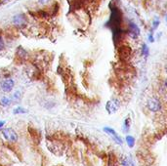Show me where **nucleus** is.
Wrapping results in <instances>:
<instances>
[{"mask_svg": "<svg viewBox=\"0 0 167 166\" xmlns=\"http://www.w3.org/2000/svg\"><path fill=\"white\" fill-rule=\"evenodd\" d=\"M111 18L109 23H107V26H110L112 31V36H114V41L116 44V42L118 41V39L120 38V35L122 33L121 30V12L119 11L116 6L112 5V7L111 9Z\"/></svg>", "mask_w": 167, "mask_h": 166, "instance_id": "1", "label": "nucleus"}, {"mask_svg": "<svg viewBox=\"0 0 167 166\" xmlns=\"http://www.w3.org/2000/svg\"><path fill=\"white\" fill-rule=\"evenodd\" d=\"M119 108H120V102L117 99L110 100L106 105V110L107 111V114H115Z\"/></svg>", "mask_w": 167, "mask_h": 166, "instance_id": "2", "label": "nucleus"}, {"mask_svg": "<svg viewBox=\"0 0 167 166\" xmlns=\"http://www.w3.org/2000/svg\"><path fill=\"white\" fill-rule=\"evenodd\" d=\"M2 134H3V137L9 142L14 143L18 140L17 133H16L12 128H5V129H3V131H2Z\"/></svg>", "mask_w": 167, "mask_h": 166, "instance_id": "3", "label": "nucleus"}, {"mask_svg": "<svg viewBox=\"0 0 167 166\" xmlns=\"http://www.w3.org/2000/svg\"><path fill=\"white\" fill-rule=\"evenodd\" d=\"M104 131L107 133V134H109V135L111 137V139L114 140L117 145H121L123 144V141H122V139L120 138V136L118 135V134L115 132V129H112V128H111V127H105L104 128Z\"/></svg>", "mask_w": 167, "mask_h": 166, "instance_id": "4", "label": "nucleus"}, {"mask_svg": "<svg viewBox=\"0 0 167 166\" xmlns=\"http://www.w3.org/2000/svg\"><path fill=\"white\" fill-rule=\"evenodd\" d=\"M148 108L150 110L153 112H157L161 110V103L157 98H152L148 101Z\"/></svg>", "mask_w": 167, "mask_h": 166, "instance_id": "5", "label": "nucleus"}, {"mask_svg": "<svg viewBox=\"0 0 167 166\" xmlns=\"http://www.w3.org/2000/svg\"><path fill=\"white\" fill-rule=\"evenodd\" d=\"M13 23L16 26H18L20 29L24 28V26L26 25V17L24 14L16 15L13 18Z\"/></svg>", "mask_w": 167, "mask_h": 166, "instance_id": "6", "label": "nucleus"}, {"mask_svg": "<svg viewBox=\"0 0 167 166\" xmlns=\"http://www.w3.org/2000/svg\"><path fill=\"white\" fill-rule=\"evenodd\" d=\"M14 80L13 79H5L0 83V87H1V90H3L4 92H11L14 87Z\"/></svg>", "mask_w": 167, "mask_h": 166, "instance_id": "7", "label": "nucleus"}, {"mask_svg": "<svg viewBox=\"0 0 167 166\" xmlns=\"http://www.w3.org/2000/svg\"><path fill=\"white\" fill-rule=\"evenodd\" d=\"M128 28H129V33H130V35L133 37V38H137V37L140 35V29L135 23L129 22Z\"/></svg>", "mask_w": 167, "mask_h": 166, "instance_id": "8", "label": "nucleus"}, {"mask_svg": "<svg viewBox=\"0 0 167 166\" xmlns=\"http://www.w3.org/2000/svg\"><path fill=\"white\" fill-rule=\"evenodd\" d=\"M118 53H119V56L121 59H128L129 57L131 56V53H132V50L131 48L129 46H122L119 48V50H118Z\"/></svg>", "mask_w": 167, "mask_h": 166, "instance_id": "9", "label": "nucleus"}, {"mask_svg": "<svg viewBox=\"0 0 167 166\" xmlns=\"http://www.w3.org/2000/svg\"><path fill=\"white\" fill-rule=\"evenodd\" d=\"M122 166H135V162L131 156H124L121 161Z\"/></svg>", "mask_w": 167, "mask_h": 166, "instance_id": "10", "label": "nucleus"}, {"mask_svg": "<svg viewBox=\"0 0 167 166\" xmlns=\"http://www.w3.org/2000/svg\"><path fill=\"white\" fill-rule=\"evenodd\" d=\"M130 125H131V119L127 117V118L124 120L123 122V125H122V131L124 133H128L129 130H130Z\"/></svg>", "mask_w": 167, "mask_h": 166, "instance_id": "11", "label": "nucleus"}, {"mask_svg": "<svg viewBox=\"0 0 167 166\" xmlns=\"http://www.w3.org/2000/svg\"><path fill=\"white\" fill-rule=\"evenodd\" d=\"M126 143L130 148H133L134 145H135V139H134V137H132L130 135H127L126 136Z\"/></svg>", "mask_w": 167, "mask_h": 166, "instance_id": "12", "label": "nucleus"}, {"mask_svg": "<svg viewBox=\"0 0 167 166\" xmlns=\"http://www.w3.org/2000/svg\"><path fill=\"white\" fill-rule=\"evenodd\" d=\"M26 112H28V110L24 108H21V106H18V108H16L13 110L14 114H26Z\"/></svg>", "mask_w": 167, "mask_h": 166, "instance_id": "13", "label": "nucleus"}, {"mask_svg": "<svg viewBox=\"0 0 167 166\" xmlns=\"http://www.w3.org/2000/svg\"><path fill=\"white\" fill-rule=\"evenodd\" d=\"M142 55L145 56V57H148L150 55V50H149V47L146 45V44H144L142 46Z\"/></svg>", "mask_w": 167, "mask_h": 166, "instance_id": "14", "label": "nucleus"}, {"mask_svg": "<svg viewBox=\"0 0 167 166\" xmlns=\"http://www.w3.org/2000/svg\"><path fill=\"white\" fill-rule=\"evenodd\" d=\"M10 103H11V101L7 97H3L1 100H0V104H1L3 106H8L10 105Z\"/></svg>", "mask_w": 167, "mask_h": 166, "instance_id": "15", "label": "nucleus"}, {"mask_svg": "<svg viewBox=\"0 0 167 166\" xmlns=\"http://www.w3.org/2000/svg\"><path fill=\"white\" fill-rule=\"evenodd\" d=\"M21 98V92H20V91H16V92L14 93V95H13V99H14L16 102H18Z\"/></svg>", "mask_w": 167, "mask_h": 166, "instance_id": "16", "label": "nucleus"}, {"mask_svg": "<svg viewBox=\"0 0 167 166\" xmlns=\"http://www.w3.org/2000/svg\"><path fill=\"white\" fill-rule=\"evenodd\" d=\"M159 20L158 19H155L154 21H153V29H157V26H158V25H159Z\"/></svg>", "mask_w": 167, "mask_h": 166, "instance_id": "17", "label": "nucleus"}, {"mask_svg": "<svg viewBox=\"0 0 167 166\" xmlns=\"http://www.w3.org/2000/svg\"><path fill=\"white\" fill-rule=\"evenodd\" d=\"M4 47H5L4 40H3V38L1 37V35H0V51H2L4 49Z\"/></svg>", "mask_w": 167, "mask_h": 166, "instance_id": "18", "label": "nucleus"}, {"mask_svg": "<svg viewBox=\"0 0 167 166\" xmlns=\"http://www.w3.org/2000/svg\"><path fill=\"white\" fill-rule=\"evenodd\" d=\"M38 1H39L40 4H43V5H44V4H47L48 2L50 1V0H38Z\"/></svg>", "mask_w": 167, "mask_h": 166, "instance_id": "19", "label": "nucleus"}, {"mask_svg": "<svg viewBox=\"0 0 167 166\" xmlns=\"http://www.w3.org/2000/svg\"><path fill=\"white\" fill-rule=\"evenodd\" d=\"M149 40H150V42H153L154 41V38H153V34H150L149 35Z\"/></svg>", "mask_w": 167, "mask_h": 166, "instance_id": "20", "label": "nucleus"}, {"mask_svg": "<svg viewBox=\"0 0 167 166\" xmlns=\"http://www.w3.org/2000/svg\"><path fill=\"white\" fill-rule=\"evenodd\" d=\"M4 124H5V121H0V128L3 127V126H4Z\"/></svg>", "mask_w": 167, "mask_h": 166, "instance_id": "21", "label": "nucleus"}]
</instances>
